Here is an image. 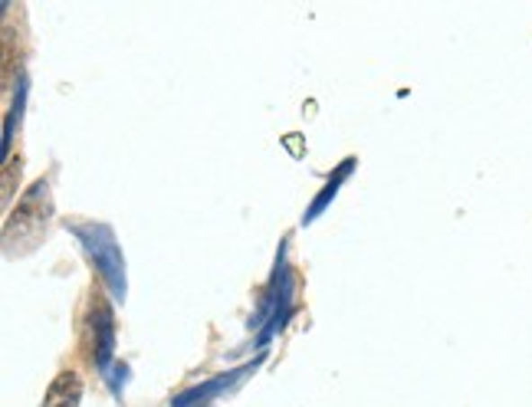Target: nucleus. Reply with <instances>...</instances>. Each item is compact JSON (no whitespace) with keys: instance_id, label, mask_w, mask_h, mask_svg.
Instances as JSON below:
<instances>
[{"instance_id":"obj_4","label":"nucleus","mask_w":532,"mask_h":407,"mask_svg":"<svg viewBox=\"0 0 532 407\" xmlns=\"http://www.w3.org/2000/svg\"><path fill=\"white\" fill-rule=\"evenodd\" d=\"M230 378H234V375H227V378H214V381H208V385H198V388L184 391V394H178V398L172 401V407H191V404H198V401L210 398V394H214V391L227 388V385H230Z\"/></svg>"},{"instance_id":"obj_1","label":"nucleus","mask_w":532,"mask_h":407,"mask_svg":"<svg viewBox=\"0 0 532 407\" xmlns=\"http://www.w3.org/2000/svg\"><path fill=\"white\" fill-rule=\"evenodd\" d=\"M49 214H53V200H49L47 181H37V184L20 198L17 214H13L7 224V240H13V234H20V237H23V234L37 237L40 230H43V224L49 220Z\"/></svg>"},{"instance_id":"obj_2","label":"nucleus","mask_w":532,"mask_h":407,"mask_svg":"<svg viewBox=\"0 0 532 407\" xmlns=\"http://www.w3.org/2000/svg\"><path fill=\"white\" fill-rule=\"evenodd\" d=\"M79 401H83V378L76 371H59L43 394V407H79Z\"/></svg>"},{"instance_id":"obj_3","label":"nucleus","mask_w":532,"mask_h":407,"mask_svg":"<svg viewBox=\"0 0 532 407\" xmlns=\"http://www.w3.org/2000/svg\"><path fill=\"white\" fill-rule=\"evenodd\" d=\"M93 329H95V361H99V368H105L115 349V323H112V309L102 299L93 309Z\"/></svg>"}]
</instances>
